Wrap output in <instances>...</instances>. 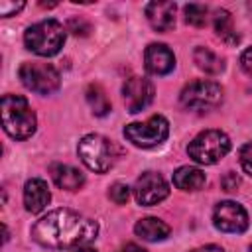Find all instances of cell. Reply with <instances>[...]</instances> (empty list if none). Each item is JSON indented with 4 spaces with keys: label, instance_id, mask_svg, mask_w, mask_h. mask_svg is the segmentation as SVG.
<instances>
[{
    "label": "cell",
    "instance_id": "10",
    "mask_svg": "<svg viewBox=\"0 0 252 252\" xmlns=\"http://www.w3.org/2000/svg\"><path fill=\"white\" fill-rule=\"evenodd\" d=\"M213 222L222 232H244L248 228V215L242 205L234 201H220L213 211Z\"/></svg>",
    "mask_w": 252,
    "mask_h": 252
},
{
    "label": "cell",
    "instance_id": "22",
    "mask_svg": "<svg viewBox=\"0 0 252 252\" xmlns=\"http://www.w3.org/2000/svg\"><path fill=\"white\" fill-rule=\"evenodd\" d=\"M108 197H110L112 203L124 205V203H128V199H130V187L124 185V183H114V185L108 189Z\"/></svg>",
    "mask_w": 252,
    "mask_h": 252
},
{
    "label": "cell",
    "instance_id": "31",
    "mask_svg": "<svg viewBox=\"0 0 252 252\" xmlns=\"http://www.w3.org/2000/svg\"><path fill=\"white\" fill-rule=\"evenodd\" d=\"M248 250H250V252H252V244H250V248H248Z\"/></svg>",
    "mask_w": 252,
    "mask_h": 252
},
{
    "label": "cell",
    "instance_id": "14",
    "mask_svg": "<svg viewBox=\"0 0 252 252\" xmlns=\"http://www.w3.org/2000/svg\"><path fill=\"white\" fill-rule=\"evenodd\" d=\"M49 199H51V193H49V187L43 179L33 177L30 181H26V185H24V205H26L28 213L43 211L47 207Z\"/></svg>",
    "mask_w": 252,
    "mask_h": 252
},
{
    "label": "cell",
    "instance_id": "23",
    "mask_svg": "<svg viewBox=\"0 0 252 252\" xmlns=\"http://www.w3.org/2000/svg\"><path fill=\"white\" fill-rule=\"evenodd\" d=\"M67 30L73 32L75 35H89V32H91V24L85 22L83 18H71V20L67 22Z\"/></svg>",
    "mask_w": 252,
    "mask_h": 252
},
{
    "label": "cell",
    "instance_id": "17",
    "mask_svg": "<svg viewBox=\"0 0 252 252\" xmlns=\"http://www.w3.org/2000/svg\"><path fill=\"white\" fill-rule=\"evenodd\" d=\"M205 181V173L193 165H183L173 173V185L181 191H199Z\"/></svg>",
    "mask_w": 252,
    "mask_h": 252
},
{
    "label": "cell",
    "instance_id": "29",
    "mask_svg": "<svg viewBox=\"0 0 252 252\" xmlns=\"http://www.w3.org/2000/svg\"><path fill=\"white\" fill-rule=\"evenodd\" d=\"M122 252H146V250H144L142 246H138V244H132V242H130V244H126V246H124V250H122Z\"/></svg>",
    "mask_w": 252,
    "mask_h": 252
},
{
    "label": "cell",
    "instance_id": "7",
    "mask_svg": "<svg viewBox=\"0 0 252 252\" xmlns=\"http://www.w3.org/2000/svg\"><path fill=\"white\" fill-rule=\"evenodd\" d=\"M179 100L189 110H211L222 100V87L215 81H193L183 87Z\"/></svg>",
    "mask_w": 252,
    "mask_h": 252
},
{
    "label": "cell",
    "instance_id": "11",
    "mask_svg": "<svg viewBox=\"0 0 252 252\" xmlns=\"http://www.w3.org/2000/svg\"><path fill=\"white\" fill-rule=\"evenodd\" d=\"M122 96L128 112L136 114L154 100V85L146 77H130L122 87Z\"/></svg>",
    "mask_w": 252,
    "mask_h": 252
},
{
    "label": "cell",
    "instance_id": "13",
    "mask_svg": "<svg viewBox=\"0 0 252 252\" xmlns=\"http://www.w3.org/2000/svg\"><path fill=\"white\" fill-rule=\"evenodd\" d=\"M175 12L173 2H150L146 6V18L156 32H169L175 26Z\"/></svg>",
    "mask_w": 252,
    "mask_h": 252
},
{
    "label": "cell",
    "instance_id": "9",
    "mask_svg": "<svg viewBox=\"0 0 252 252\" xmlns=\"http://www.w3.org/2000/svg\"><path fill=\"white\" fill-rule=\"evenodd\" d=\"M169 195V185L167 181L156 173V171H144L136 183H134V197L142 207H152L161 203Z\"/></svg>",
    "mask_w": 252,
    "mask_h": 252
},
{
    "label": "cell",
    "instance_id": "19",
    "mask_svg": "<svg viewBox=\"0 0 252 252\" xmlns=\"http://www.w3.org/2000/svg\"><path fill=\"white\" fill-rule=\"evenodd\" d=\"M87 102L91 110L96 116H106L110 112V100L106 98V93L102 91L100 85H89L87 89Z\"/></svg>",
    "mask_w": 252,
    "mask_h": 252
},
{
    "label": "cell",
    "instance_id": "28",
    "mask_svg": "<svg viewBox=\"0 0 252 252\" xmlns=\"http://www.w3.org/2000/svg\"><path fill=\"white\" fill-rule=\"evenodd\" d=\"M191 252H224V250L220 246H217V244H207V246H199V248H195Z\"/></svg>",
    "mask_w": 252,
    "mask_h": 252
},
{
    "label": "cell",
    "instance_id": "20",
    "mask_svg": "<svg viewBox=\"0 0 252 252\" xmlns=\"http://www.w3.org/2000/svg\"><path fill=\"white\" fill-rule=\"evenodd\" d=\"M215 32H217V35H220L228 43H236L238 41V35H236L234 28H232V18H230V14L226 10H219L215 14Z\"/></svg>",
    "mask_w": 252,
    "mask_h": 252
},
{
    "label": "cell",
    "instance_id": "27",
    "mask_svg": "<svg viewBox=\"0 0 252 252\" xmlns=\"http://www.w3.org/2000/svg\"><path fill=\"white\" fill-rule=\"evenodd\" d=\"M240 65H242V69L252 77V47H248V49L242 51V55H240Z\"/></svg>",
    "mask_w": 252,
    "mask_h": 252
},
{
    "label": "cell",
    "instance_id": "2",
    "mask_svg": "<svg viewBox=\"0 0 252 252\" xmlns=\"http://www.w3.org/2000/svg\"><path fill=\"white\" fill-rule=\"evenodd\" d=\"M0 112H2V126L10 138L26 140L35 132L37 118L28 98L20 94H4L0 100Z\"/></svg>",
    "mask_w": 252,
    "mask_h": 252
},
{
    "label": "cell",
    "instance_id": "1",
    "mask_svg": "<svg viewBox=\"0 0 252 252\" xmlns=\"http://www.w3.org/2000/svg\"><path fill=\"white\" fill-rule=\"evenodd\" d=\"M98 234L96 220L71 209H55L43 215L32 228V236L45 248H81Z\"/></svg>",
    "mask_w": 252,
    "mask_h": 252
},
{
    "label": "cell",
    "instance_id": "12",
    "mask_svg": "<svg viewBox=\"0 0 252 252\" xmlns=\"http://www.w3.org/2000/svg\"><path fill=\"white\" fill-rule=\"evenodd\" d=\"M144 63L152 75H167L175 67V55L165 43H150L144 51Z\"/></svg>",
    "mask_w": 252,
    "mask_h": 252
},
{
    "label": "cell",
    "instance_id": "5",
    "mask_svg": "<svg viewBox=\"0 0 252 252\" xmlns=\"http://www.w3.org/2000/svg\"><path fill=\"white\" fill-rule=\"evenodd\" d=\"M228 150L230 138L220 130H205L197 134L187 146L189 158L201 165H213L220 161L228 154Z\"/></svg>",
    "mask_w": 252,
    "mask_h": 252
},
{
    "label": "cell",
    "instance_id": "3",
    "mask_svg": "<svg viewBox=\"0 0 252 252\" xmlns=\"http://www.w3.org/2000/svg\"><path fill=\"white\" fill-rule=\"evenodd\" d=\"M67 30L57 20H41L37 24H32L24 33V43L30 51L41 57H51L59 53V49L65 43Z\"/></svg>",
    "mask_w": 252,
    "mask_h": 252
},
{
    "label": "cell",
    "instance_id": "25",
    "mask_svg": "<svg viewBox=\"0 0 252 252\" xmlns=\"http://www.w3.org/2000/svg\"><path fill=\"white\" fill-rule=\"evenodd\" d=\"M24 6H26L24 2H8V0H2V2H0V16H2V18L16 16Z\"/></svg>",
    "mask_w": 252,
    "mask_h": 252
},
{
    "label": "cell",
    "instance_id": "8",
    "mask_svg": "<svg viewBox=\"0 0 252 252\" xmlns=\"http://www.w3.org/2000/svg\"><path fill=\"white\" fill-rule=\"evenodd\" d=\"M169 134V122L161 116H150L146 122H132L124 128V136L138 148H154L159 146Z\"/></svg>",
    "mask_w": 252,
    "mask_h": 252
},
{
    "label": "cell",
    "instance_id": "15",
    "mask_svg": "<svg viewBox=\"0 0 252 252\" xmlns=\"http://www.w3.org/2000/svg\"><path fill=\"white\" fill-rule=\"evenodd\" d=\"M51 179L59 189L65 191H77L85 185V173L73 165H65V163H53L49 167Z\"/></svg>",
    "mask_w": 252,
    "mask_h": 252
},
{
    "label": "cell",
    "instance_id": "16",
    "mask_svg": "<svg viewBox=\"0 0 252 252\" xmlns=\"http://www.w3.org/2000/svg\"><path fill=\"white\" fill-rule=\"evenodd\" d=\"M134 232L148 242H159L169 236V224L158 217H144L134 224Z\"/></svg>",
    "mask_w": 252,
    "mask_h": 252
},
{
    "label": "cell",
    "instance_id": "21",
    "mask_svg": "<svg viewBox=\"0 0 252 252\" xmlns=\"http://www.w3.org/2000/svg\"><path fill=\"white\" fill-rule=\"evenodd\" d=\"M183 14H185V22L195 26V28H201L207 24V16H209V8L203 6V4H187L183 8Z\"/></svg>",
    "mask_w": 252,
    "mask_h": 252
},
{
    "label": "cell",
    "instance_id": "6",
    "mask_svg": "<svg viewBox=\"0 0 252 252\" xmlns=\"http://www.w3.org/2000/svg\"><path fill=\"white\" fill-rule=\"evenodd\" d=\"M18 75H20L22 85L37 94H51L61 85V75L51 63L26 61L20 65Z\"/></svg>",
    "mask_w": 252,
    "mask_h": 252
},
{
    "label": "cell",
    "instance_id": "30",
    "mask_svg": "<svg viewBox=\"0 0 252 252\" xmlns=\"http://www.w3.org/2000/svg\"><path fill=\"white\" fill-rule=\"evenodd\" d=\"M75 252H96L93 248H87V246H81V248H75Z\"/></svg>",
    "mask_w": 252,
    "mask_h": 252
},
{
    "label": "cell",
    "instance_id": "26",
    "mask_svg": "<svg viewBox=\"0 0 252 252\" xmlns=\"http://www.w3.org/2000/svg\"><path fill=\"white\" fill-rule=\"evenodd\" d=\"M220 185H222V189L228 191V193H230V191H236V187L240 185V177H238L234 171H228V173L220 179Z\"/></svg>",
    "mask_w": 252,
    "mask_h": 252
},
{
    "label": "cell",
    "instance_id": "4",
    "mask_svg": "<svg viewBox=\"0 0 252 252\" xmlns=\"http://www.w3.org/2000/svg\"><path fill=\"white\" fill-rule=\"evenodd\" d=\"M79 158L81 161L94 173H106L114 161H116V156H118V150L116 146L100 136V134H87L79 140Z\"/></svg>",
    "mask_w": 252,
    "mask_h": 252
},
{
    "label": "cell",
    "instance_id": "18",
    "mask_svg": "<svg viewBox=\"0 0 252 252\" xmlns=\"http://www.w3.org/2000/svg\"><path fill=\"white\" fill-rule=\"evenodd\" d=\"M193 61L197 63V67L209 75H219L224 71V59L220 55H217L215 51H211L209 47H197L193 51Z\"/></svg>",
    "mask_w": 252,
    "mask_h": 252
},
{
    "label": "cell",
    "instance_id": "24",
    "mask_svg": "<svg viewBox=\"0 0 252 252\" xmlns=\"http://www.w3.org/2000/svg\"><path fill=\"white\" fill-rule=\"evenodd\" d=\"M240 165L252 177V142L242 146V150H240Z\"/></svg>",
    "mask_w": 252,
    "mask_h": 252
}]
</instances>
